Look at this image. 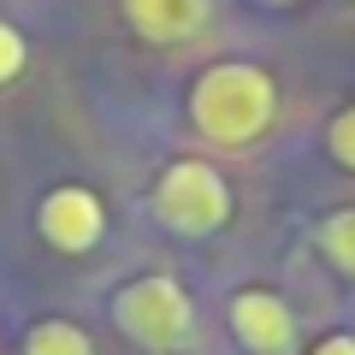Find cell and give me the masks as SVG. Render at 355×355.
<instances>
[{"mask_svg": "<svg viewBox=\"0 0 355 355\" xmlns=\"http://www.w3.org/2000/svg\"><path fill=\"white\" fill-rule=\"evenodd\" d=\"M36 231L60 254H95L107 237V202L89 184H53L36 207Z\"/></svg>", "mask_w": 355, "mask_h": 355, "instance_id": "277c9868", "label": "cell"}, {"mask_svg": "<svg viewBox=\"0 0 355 355\" xmlns=\"http://www.w3.org/2000/svg\"><path fill=\"white\" fill-rule=\"evenodd\" d=\"M272 6H291V0H272Z\"/></svg>", "mask_w": 355, "mask_h": 355, "instance_id": "7c38bea8", "label": "cell"}, {"mask_svg": "<svg viewBox=\"0 0 355 355\" xmlns=\"http://www.w3.org/2000/svg\"><path fill=\"white\" fill-rule=\"evenodd\" d=\"M326 154L343 166V172H355V101L326 125Z\"/></svg>", "mask_w": 355, "mask_h": 355, "instance_id": "30bf717a", "label": "cell"}, {"mask_svg": "<svg viewBox=\"0 0 355 355\" xmlns=\"http://www.w3.org/2000/svg\"><path fill=\"white\" fill-rule=\"evenodd\" d=\"M113 326L125 331L137 349L172 355L196 338V302L190 291L166 272H148V279H130L125 291L113 296Z\"/></svg>", "mask_w": 355, "mask_h": 355, "instance_id": "3957f363", "label": "cell"}, {"mask_svg": "<svg viewBox=\"0 0 355 355\" xmlns=\"http://www.w3.org/2000/svg\"><path fill=\"white\" fill-rule=\"evenodd\" d=\"M24 65H30V42H24V30L0 18V89L18 83V77H24Z\"/></svg>", "mask_w": 355, "mask_h": 355, "instance_id": "9c48e42d", "label": "cell"}, {"mask_svg": "<svg viewBox=\"0 0 355 355\" xmlns=\"http://www.w3.org/2000/svg\"><path fill=\"white\" fill-rule=\"evenodd\" d=\"M190 125L207 148H254L279 125V77L254 60H219L190 83Z\"/></svg>", "mask_w": 355, "mask_h": 355, "instance_id": "6da1fadb", "label": "cell"}, {"mask_svg": "<svg viewBox=\"0 0 355 355\" xmlns=\"http://www.w3.org/2000/svg\"><path fill=\"white\" fill-rule=\"evenodd\" d=\"M119 18H125L142 42L172 48V42H190V36L207 30L214 0H119Z\"/></svg>", "mask_w": 355, "mask_h": 355, "instance_id": "8992f818", "label": "cell"}, {"mask_svg": "<svg viewBox=\"0 0 355 355\" xmlns=\"http://www.w3.org/2000/svg\"><path fill=\"white\" fill-rule=\"evenodd\" d=\"M148 214L160 219L172 237H214V231L231 225L237 214V196H231L225 172L214 160H172L148 190Z\"/></svg>", "mask_w": 355, "mask_h": 355, "instance_id": "7a4b0ae2", "label": "cell"}, {"mask_svg": "<svg viewBox=\"0 0 355 355\" xmlns=\"http://www.w3.org/2000/svg\"><path fill=\"white\" fill-rule=\"evenodd\" d=\"M314 237H320V254L338 266L343 279H355V207H331Z\"/></svg>", "mask_w": 355, "mask_h": 355, "instance_id": "ba28073f", "label": "cell"}, {"mask_svg": "<svg viewBox=\"0 0 355 355\" xmlns=\"http://www.w3.org/2000/svg\"><path fill=\"white\" fill-rule=\"evenodd\" d=\"M308 355H355V338H349V331H326Z\"/></svg>", "mask_w": 355, "mask_h": 355, "instance_id": "8fae6325", "label": "cell"}, {"mask_svg": "<svg viewBox=\"0 0 355 355\" xmlns=\"http://www.w3.org/2000/svg\"><path fill=\"white\" fill-rule=\"evenodd\" d=\"M225 320H231V338L243 343L249 355H291L296 349V314L279 291L266 284H249L225 302Z\"/></svg>", "mask_w": 355, "mask_h": 355, "instance_id": "5b68a950", "label": "cell"}, {"mask_svg": "<svg viewBox=\"0 0 355 355\" xmlns=\"http://www.w3.org/2000/svg\"><path fill=\"white\" fill-rule=\"evenodd\" d=\"M24 355H95V338L77 320H36L24 331Z\"/></svg>", "mask_w": 355, "mask_h": 355, "instance_id": "52a82bcc", "label": "cell"}]
</instances>
